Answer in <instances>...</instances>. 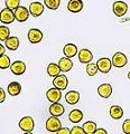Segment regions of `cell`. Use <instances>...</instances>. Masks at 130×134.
<instances>
[{
	"label": "cell",
	"mask_w": 130,
	"mask_h": 134,
	"mask_svg": "<svg viewBox=\"0 0 130 134\" xmlns=\"http://www.w3.org/2000/svg\"><path fill=\"white\" fill-rule=\"evenodd\" d=\"M62 129V123L58 120V117L56 116H52L48 117L46 121V130L49 132H57L58 130Z\"/></svg>",
	"instance_id": "cell-1"
},
{
	"label": "cell",
	"mask_w": 130,
	"mask_h": 134,
	"mask_svg": "<svg viewBox=\"0 0 130 134\" xmlns=\"http://www.w3.org/2000/svg\"><path fill=\"white\" fill-rule=\"evenodd\" d=\"M127 63H128V58L123 53H120V52L116 53L112 57V65L115 67H118V68H121V67L126 66Z\"/></svg>",
	"instance_id": "cell-2"
},
{
	"label": "cell",
	"mask_w": 130,
	"mask_h": 134,
	"mask_svg": "<svg viewBox=\"0 0 130 134\" xmlns=\"http://www.w3.org/2000/svg\"><path fill=\"white\" fill-rule=\"evenodd\" d=\"M34 126H35L34 120H33V117H30V116L23 117L19 122V127L25 132H32L33 130H34Z\"/></svg>",
	"instance_id": "cell-3"
},
{
	"label": "cell",
	"mask_w": 130,
	"mask_h": 134,
	"mask_svg": "<svg viewBox=\"0 0 130 134\" xmlns=\"http://www.w3.org/2000/svg\"><path fill=\"white\" fill-rule=\"evenodd\" d=\"M15 19H16L15 12H12V10L8 9V8L2 9L1 12H0V21L2 24H11L14 23Z\"/></svg>",
	"instance_id": "cell-4"
},
{
	"label": "cell",
	"mask_w": 130,
	"mask_h": 134,
	"mask_svg": "<svg viewBox=\"0 0 130 134\" xmlns=\"http://www.w3.org/2000/svg\"><path fill=\"white\" fill-rule=\"evenodd\" d=\"M53 85H54V87H56V88L61 90V91L66 90V87L69 86V79H67V77H66L65 75H61L60 74L58 76L54 77Z\"/></svg>",
	"instance_id": "cell-5"
},
{
	"label": "cell",
	"mask_w": 130,
	"mask_h": 134,
	"mask_svg": "<svg viewBox=\"0 0 130 134\" xmlns=\"http://www.w3.org/2000/svg\"><path fill=\"white\" fill-rule=\"evenodd\" d=\"M128 5L123 1H116L113 3V12L117 17H122L127 14Z\"/></svg>",
	"instance_id": "cell-6"
},
{
	"label": "cell",
	"mask_w": 130,
	"mask_h": 134,
	"mask_svg": "<svg viewBox=\"0 0 130 134\" xmlns=\"http://www.w3.org/2000/svg\"><path fill=\"white\" fill-rule=\"evenodd\" d=\"M96 65H98L99 70L101 73H103V74L109 73L110 72V69H111V66H113L112 62L109 59V58H106V57L100 58V59L98 60V63H96Z\"/></svg>",
	"instance_id": "cell-7"
},
{
	"label": "cell",
	"mask_w": 130,
	"mask_h": 134,
	"mask_svg": "<svg viewBox=\"0 0 130 134\" xmlns=\"http://www.w3.org/2000/svg\"><path fill=\"white\" fill-rule=\"evenodd\" d=\"M46 97H47V99L51 103H58V102H60V99L62 98L61 90L56 88V87L48 90L47 93H46Z\"/></svg>",
	"instance_id": "cell-8"
},
{
	"label": "cell",
	"mask_w": 130,
	"mask_h": 134,
	"mask_svg": "<svg viewBox=\"0 0 130 134\" xmlns=\"http://www.w3.org/2000/svg\"><path fill=\"white\" fill-rule=\"evenodd\" d=\"M29 10L27 9V8H25L23 6H20L19 8H17V9L15 10V17H16V20L19 23H24L26 21V20L28 19L29 17Z\"/></svg>",
	"instance_id": "cell-9"
},
{
	"label": "cell",
	"mask_w": 130,
	"mask_h": 134,
	"mask_svg": "<svg viewBox=\"0 0 130 134\" xmlns=\"http://www.w3.org/2000/svg\"><path fill=\"white\" fill-rule=\"evenodd\" d=\"M41 39H43V32H41L39 29L33 28L28 31V40L30 41L32 44L40 43Z\"/></svg>",
	"instance_id": "cell-10"
},
{
	"label": "cell",
	"mask_w": 130,
	"mask_h": 134,
	"mask_svg": "<svg viewBox=\"0 0 130 134\" xmlns=\"http://www.w3.org/2000/svg\"><path fill=\"white\" fill-rule=\"evenodd\" d=\"M44 11V5H41L40 2L35 1L32 2L29 5V12L33 17H39Z\"/></svg>",
	"instance_id": "cell-11"
},
{
	"label": "cell",
	"mask_w": 130,
	"mask_h": 134,
	"mask_svg": "<svg viewBox=\"0 0 130 134\" xmlns=\"http://www.w3.org/2000/svg\"><path fill=\"white\" fill-rule=\"evenodd\" d=\"M10 69L12 74L15 75H22L25 73V70H26V64H25L24 62L22 60H16L11 64L10 66Z\"/></svg>",
	"instance_id": "cell-12"
},
{
	"label": "cell",
	"mask_w": 130,
	"mask_h": 134,
	"mask_svg": "<svg viewBox=\"0 0 130 134\" xmlns=\"http://www.w3.org/2000/svg\"><path fill=\"white\" fill-rule=\"evenodd\" d=\"M79 59L83 64H89L91 63V60L93 59V54H92L89 49L83 48L79 52Z\"/></svg>",
	"instance_id": "cell-13"
},
{
	"label": "cell",
	"mask_w": 130,
	"mask_h": 134,
	"mask_svg": "<svg viewBox=\"0 0 130 134\" xmlns=\"http://www.w3.org/2000/svg\"><path fill=\"white\" fill-rule=\"evenodd\" d=\"M67 9L73 14L80 12L83 9V1L82 0H70L67 3Z\"/></svg>",
	"instance_id": "cell-14"
},
{
	"label": "cell",
	"mask_w": 130,
	"mask_h": 134,
	"mask_svg": "<svg viewBox=\"0 0 130 134\" xmlns=\"http://www.w3.org/2000/svg\"><path fill=\"white\" fill-rule=\"evenodd\" d=\"M98 93L103 98L110 97L112 94V86L110 84H102V85H100L98 87Z\"/></svg>",
	"instance_id": "cell-15"
},
{
	"label": "cell",
	"mask_w": 130,
	"mask_h": 134,
	"mask_svg": "<svg viewBox=\"0 0 130 134\" xmlns=\"http://www.w3.org/2000/svg\"><path fill=\"white\" fill-rule=\"evenodd\" d=\"M65 100L66 103L71 104V105H74L80 100V93L76 91H70L66 93L65 95Z\"/></svg>",
	"instance_id": "cell-16"
},
{
	"label": "cell",
	"mask_w": 130,
	"mask_h": 134,
	"mask_svg": "<svg viewBox=\"0 0 130 134\" xmlns=\"http://www.w3.org/2000/svg\"><path fill=\"white\" fill-rule=\"evenodd\" d=\"M49 113L52 114V116H61L63 115V113H64V106L62 105L60 103H53L51 106H49Z\"/></svg>",
	"instance_id": "cell-17"
},
{
	"label": "cell",
	"mask_w": 130,
	"mask_h": 134,
	"mask_svg": "<svg viewBox=\"0 0 130 134\" xmlns=\"http://www.w3.org/2000/svg\"><path fill=\"white\" fill-rule=\"evenodd\" d=\"M63 53H64V55L67 58L74 57L77 54V47L74 44H67V45L64 46V48H63Z\"/></svg>",
	"instance_id": "cell-18"
},
{
	"label": "cell",
	"mask_w": 130,
	"mask_h": 134,
	"mask_svg": "<svg viewBox=\"0 0 130 134\" xmlns=\"http://www.w3.org/2000/svg\"><path fill=\"white\" fill-rule=\"evenodd\" d=\"M22 92V85L18 82H12L8 85V93L11 96H17Z\"/></svg>",
	"instance_id": "cell-19"
},
{
	"label": "cell",
	"mask_w": 130,
	"mask_h": 134,
	"mask_svg": "<svg viewBox=\"0 0 130 134\" xmlns=\"http://www.w3.org/2000/svg\"><path fill=\"white\" fill-rule=\"evenodd\" d=\"M5 45L8 49L10 50H17L18 47H19V39L17 37L12 36V37H9L6 41H5Z\"/></svg>",
	"instance_id": "cell-20"
},
{
	"label": "cell",
	"mask_w": 130,
	"mask_h": 134,
	"mask_svg": "<svg viewBox=\"0 0 130 134\" xmlns=\"http://www.w3.org/2000/svg\"><path fill=\"white\" fill-rule=\"evenodd\" d=\"M110 116L113 120H120L123 115V110L118 105H113L110 107Z\"/></svg>",
	"instance_id": "cell-21"
},
{
	"label": "cell",
	"mask_w": 130,
	"mask_h": 134,
	"mask_svg": "<svg viewBox=\"0 0 130 134\" xmlns=\"http://www.w3.org/2000/svg\"><path fill=\"white\" fill-rule=\"evenodd\" d=\"M58 65H60L62 72H69V70L72 69L73 67V63L70 58L65 57V58H61L60 62H58Z\"/></svg>",
	"instance_id": "cell-22"
},
{
	"label": "cell",
	"mask_w": 130,
	"mask_h": 134,
	"mask_svg": "<svg viewBox=\"0 0 130 134\" xmlns=\"http://www.w3.org/2000/svg\"><path fill=\"white\" fill-rule=\"evenodd\" d=\"M62 72L60 65L57 64H54V63H51L47 67V74L48 76H52V77H56L60 75V73Z\"/></svg>",
	"instance_id": "cell-23"
},
{
	"label": "cell",
	"mask_w": 130,
	"mask_h": 134,
	"mask_svg": "<svg viewBox=\"0 0 130 134\" xmlns=\"http://www.w3.org/2000/svg\"><path fill=\"white\" fill-rule=\"evenodd\" d=\"M83 119V113L80 111V110H73L70 112V115H69V120L73 123H79L80 121H82Z\"/></svg>",
	"instance_id": "cell-24"
},
{
	"label": "cell",
	"mask_w": 130,
	"mask_h": 134,
	"mask_svg": "<svg viewBox=\"0 0 130 134\" xmlns=\"http://www.w3.org/2000/svg\"><path fill=\"white\" fill-rule=\"evenodd\" d=\"M83 130H84L85 134H94L95 131L98 129H96V124L93 122V121H87V122H85L84 124H83Z\"/></svg>",
	"instance_id": "cell-25"
},
{
	"label": "cell",
	"mask_w": 130,
	"mask_h": 134,
	"mask_svg": "<svg viewBox=\"0 0 130 134\" xmlns=\"http://www.w3.org/2000/svg\"><path fill=\"white\" fill-rule=\"evenodd\" d=\"M44 5L51 10H56L61 5V0H44Z\"/></svg>",
	"instance_id": "cell-26"
},
{
	"label": "cell",
	"mask_w": 130,
	"mask_h": 134,
	"mask_svg": "<svg viewBox=\"0 0 130 134\" xmlns=\"http://www.w3.org/2000/svg\"><path fill=\"white\" fill-rule=\"evenodd\" d=\"M6 7L10 10H16L20 7V0H5Z\"/></svg>",
	"instance_id": "cell-27"
},
{
	"label": "cell",
	"mask_w": 130,
	"mask_h": 134,
	"mask_svg": "<svg viewBox=\"0 0 130 134\" xmlns=\"http://www.w3.org/2000/svg\"><path fill=\"white\" fill-rule=\"evenodd\" d=\"M98 65L94 64V63H89V64L86 65V73L89 76H94V75L98 73Z\"/></svg>",
	"instance_id": "cell-28"
},
{
	"label": "cell",
	"mask_w": 130,
	"mask_h": 134,
	"mask_svg": "<svg viewBox=\"0 0 130 134\" xmlns=\"http://www.w3.org/2000/svg\"><path fill=\"white\" fill-rule=\"evenodd\" d=\"M9 35H10V30L8 27L5 26H0V40H7L9 38Z\"/></svg>",
	"instance_id": "cell-29"
},
{
	"label": "cell",
	"mask_w": 130,
	"mask_h": 134,
	"mask_svg": "<svg viewBox=\"0 0 130 134\" xmlns=\"http://www.w3.org/2000/svg\"><path fill=\"white\" fill-rule=\"evenodd\" d=\"M10 59L9 57H8L7 55H1V57H0V68L1 69H6L8 68V67H10Z\"/></svg>",
	"instance_id": "cell-30"
},
{
	"label": "cell",
	"mask_w": 130,
	"mask_h": 134,
	"mask_svg": "<svg viewBox=\"0 0 130 134\" xmlns=\"http://www.w3.org/2000/svg\"><path fill=\"white\" fill-rule=\"evenodd\" d=\"M122 131L126 134H130V120H126L122 124Z\"/></svg>",
	"instance_id": "cell-31"
},
{
	"label": "cell",
	"mask_w": 130,
	"mask_h": 134,
	"mask_svg": "<svg viewBox=\"0 0 130 134\" xmlns=\"http://www.w3.org/2000/svg\"><path fill=\"white\" fill-rule=\"evenodd\" d=\"M71 134H85L83 127L80 126H74L73 129H71Z\"/></svg>",
	"instance_id": "cell-32"
},
{
	"label": "cell",
	"mask_w": 130,
	"mask_h": 134,
	"mask_svg": "<svg viewBox=\"0 0 130 134\" xmlns=\"http://www.w3.org/2000/svg\"><path fill=\"white\" fill-rule=\"evenodd\" d=\"M56 133L57 134H71V130L67 127H62L61 130H58Z\"/></svg>",
	"instance_id": "cell-33"
},
{
	"label": "cell",
	"mask_w": 130,
	"mask_h": 134,
	"mask_svg": "<svg viewBox=\"0 0 130 134\" xmlns=\"http://www.w3.org/2000/svg\"><path fill=\"white\" fill-rule=\"evenodd\" d=\"M0 94H1V97H0V102H3V100H5V97H6V93H5V91H3L2 88H0Z\"/></svg>",
	"instance_id": "cell-34"
},
{
	"label": "cell",
	"mask_w": 130,
	"mask_h": 134,
	"mask_svg": "<svg viewBox=\"0 0 130 134\" xmlns=\"http://www.w3.org/2000/svg\"><path fill=\"white\" fill-rule=\"evenodd\" d=\"M94 134H108V132H107L104 129H98V130L95 131Z\"/></svg>",
	"instance_id": "cell-35"
},
{
	"label": "cell",
	"mask_w": 130,
	"mask_h": 134,
	"mask_svg": "<svg viewBox=\"0 0 130 134\" xmlns=\"http://www.w3.org/2000/svg\"><path fill=\"white\" fill-rule=\"evenodd\" d=\"M5 50H6V48L3 47V45H0V54H1V55H5Z\"/></svg>",
	"instance_id": "cell-36"
},
{
	"label": "cell",
	"mask_w": 130,
	"mask_h": 134,
	"mask_svg": "<svg viewBox=\"0 0 130 134\" xmlns=\"http://www.w3.org/2000/svg\"><path fill=\"white\" fill-rule=\"evenodd\" d=\"M25 134H33V133H32V132H26Z\"/></svg>",
	"instance_id": "cell-37"
},
{
	"label": "cell",
	"mask_w": 130,
	"mask_h": 134,
	"mask_svg": "<svg viewBox=\"0 0 130 134\" xmlns=\"http://www.w3.org/2000/svg\"><path fill=\"white\" fill-rule=\"evenodd\" d=\"M128 78H129V79H130V72H129V73H128Z\"/></svg>",
	"instance_id": "cell-38"
}]
</instances>
